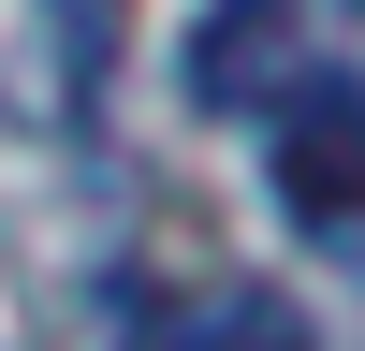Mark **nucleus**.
<instances>
[{"mask_svg": "<svg viewBox=\"0 0 365 351\" xmlns=\"http://www.w3.org/2000/svg\"><path fill=\"white\" fill-rule=\"evenodd\" d=\"M292 29H307V0H205V15H190V44H175L190 117H249L263 88L292 73Z\"/></svg>", "mask_w": 365, "mask_h": 351, "instance_id": "f03ea898", "label": "nucleus"}, {"mask_svg": "<svg viewBox=\"0 0 365 351\" xmlns=\"http://www.w3.org/2000/svg\"><path fill=\"white\" fill-rule=\"evenodd\" d=\"M146 351H322V337H307V307H292V292L220 278V292H190L175 322H146Z\"/></svg>", "mask_w": 365, "mask_h": 351, "instance_id": "7ed1b4c3", "label": "nucleus"}, {"mask_svg": "<svg viewBox=\"0 0 365 351\" xmlns=\"http://www.w3.org/2000/svg\"><path fill=\"white\" fill-rule=\"evenodd\" d=\"M263 176L307 234H365V73H278Z\"/></svg>", "mask_w": 365, "mask_h": 351, "instance_id": "f257e3e1", "label": "nucleus"}]
</instances>
